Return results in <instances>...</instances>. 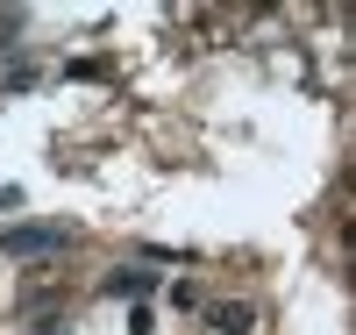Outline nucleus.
I'll use <instances>...</instances> for the list:
<instances>
[{"label": "nucleus", "instance_id": "7ed1b4c3", "mask_svg": "<svg viewBox=\"0 0 356 335\" xmlns=\"http://www.w3.org/2000/svg\"><path fill=\"white\" fill-rule=\"evenodd\" d=\"M107 293H114V299H150V293H157V271L129 264V271H114V279H107Z\"/></svg>", "mask_w": 356, "mask_h": 335}, {"label": "nucleus", "instance_id": "f257e3e1", "mask_svg": "<svg viewBox=\"0 0 356 335\" xmlns=\"http://www.w3.org/2000/svg\"><path fill=\"white\" fill-rule=\"evenodd\" d=\"M65 242H72V228H57V221H22V228L0 235V250H8V257H50V250H65Z\"/></svg>", "mask_w": 356, "mask_h": 335}, {"label": "nucleus", "instance_id": "f03ea898", "mask_svg": "<svg viewBox=\"0 0 356 335\" xmlns=\"http://www.w3.org/2000/svg\"><path fill=\"white\" fill-rule=\"evenodd\" d=\"M207 328H214V335H250L257 328V307H243V299H214V307H207Z\"/></svg>", "mask_w": 356, "mask_h": 335}, {"label": "nucleus", "instance_id": "20e7f679", "mask_svg": "<svg viewBox=\"0 0 356 335\" xmlns=\"http://www.w3.org/2000/svg\"><path fill=\"white\" fill-rule=\"evenodd\" d=\"M15 29H22V15H0V43H8V36H15Z\"/></svg>", "mask_w": 356, "mask_h": 335}]
</instances>
